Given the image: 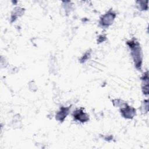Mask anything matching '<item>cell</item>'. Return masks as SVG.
Returning a JSON list of instances; mask_svg holds the SVG:
<instances>
[{"label":"cell","mask_w":149,"mask_h":149,"mask_svg":"<svg viewBox=\"0 0 149 149\" xmlns=\"http://www.w3.org/2000/svg\"><path fill=\"white\" fill-rule=\"evenodd\" d=\"M148 73H146V74H145L144 76V79L143 80V92L144 94H147L148 93Z\"/></svg>","instance_id":"8992f818"},{"label":"cell","mask_w":149,"mask_h":149,"mask_svg":"<svg viewBox=\"0 0 149 149\" xmlns=\"http://www.w3.org/2000/svg\"><path fill=\"white\" fill-rule=\"evenodd\" d=\"M115 16V15H114L112 13H108L106 15H105L101 19V24H102L103 26H109L110 25Z\"/></svg>","instance_id":"7a4b0ae2"},{"label":"cell","mask_w":149,"mask_h":149,"mask_svg":"<svg viewBox=\"0 0 149 149\" xmlns=\"http://www.w3.org/2000/svg\"><path fill=\"white\" fill-rule=\"evenodd\" d=\"M129 48L132 51V55L137 68L140 69L141 66V52L139 43L134 40H132L127 42Z\"/></svg>","instance_id":"6da1fadb"},{"label":"cell","mask_w":149,"mask_h":149,"mask_svg":"<svg viewBox=\"0 0 149 149\" xmlns=\"http://www.w3.org/2000/svg\"><path fill=\"white\" fill-rule=\"evenodd\" d=\"M74 117L76 118V119H77L82 122H86L88 120V116L81 110L75 111V112L74 113Z\"/></svg>","instance_id":"3957f363"},{"label":"cell","mask_w":149,"mask_h":149,"mask_svg":"<svg viewBox=\"0 0 149 149\" xmlns=\"http://www.w3.org/2000/svg\"><path fill=\"white\" fill-rule=\"evenodd\" d=\"M122 115L124 117L127 118H131L133 117L135 113V109L132 107H127L121 110Z\"/></svg>","instance_id":"277c9868"},{"label":"cell","mask_w":149,"mask_h":149,"mask_svg":"<svg viewBox=\"0 0 149 149\" xmlns=\"http://www.w3.org/2000/svg\"><path fill=\"white\" fill-rule=\"evenodd\" d=\"M69 108H61L60 111L57 113L56 119L59 120H63L68 113Z\"/></svg>","instance_id":"5b68a950"}]
</instances>
